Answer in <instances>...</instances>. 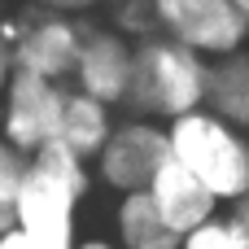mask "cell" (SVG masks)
Masks as SVG:
<instances>
[{
	"instance_id": "2",
	"label": "cell",
	"mask_w": 249,
	"mask_h": 249,
	"mask_svg": "<svg viewBox=\"0 0 249 249\" xmlns=\"http://www.w3.org/2000/svg\"><path fill=\"white\" fill-rule=\"evenodd\" d=\"M206 66L197 53L179 48L166 35H144L131 44V88L127 105L136 118L149 123H175L206 105Z\"/></svg>"
},
{
	"instance_id": "1",
	"label": "cell",
	"mask_w": 249,
	"mask_h": 249,
	"mask_svg": "<svg viewBox=\"0 0 249 249\" xmlns=\"http://www.w3.org/2000/svg\"><path fill=\"white\" fill-rule=\"evenodd\" d=\"M92 188V166L79 162L66 144H44L26 158L18 197H13V228L48 241V245H74L79 206Z\"/></svg>"
},
{
	"instance_id": "4",
	"label": "cell",
	"mask_w": 249,
	"mask_h": 249,
	"mask_svg": "<svg viewBox=\"0 0 249 249\" xmlns=\"http://www.w3.org/2000/svg\"><path fill=\"white\" fill-rule=\"evenodd\" d=\"M153 31L197 53L201 61H219L249 48V22L232 0H149Z\"/></svg>"
},
{
	"instance_id": "18",
	"label": "cell",
	"mask_w": 249,
	"mask_h": 249,
	"mask_svg": "<svg viewBox=\"0 0 249 249\" xmlns=\"http://www.w3.org/2000/svg\"><path fill=\"white\" fill-rule=\"evenodd\" d=\"M0 249H74V245H48V241H35V236H26V232H4L0 236Z\"/></svg>"
},
{
	"instance_id": "15",
	"label": "cell",
	"mask_w": 249,
	"mask_h": 249,
	"mask_svg": "<svg viewBox=\"0 0 249 249\" xmlns=\"http://www.w3.org/2000/svg\"><path fill=\"white\" fill-rule=\"evenodd\" d=\"M179 249H236L232 245V236H228V228H223V219H210L206 228H197V232H188Z\"/></svg>"
},
{
	"instance_id": "8",
	"label": "cell",
	"mask_w": 249,
	"mask_h": 249,
	"mask_svg": "<svg viewBox=\"0 0 249 249\" xmlns=\"http://www.w3.org/2000/svg\"><path fill=\"white\" fill-rule=\"evenodd\" d=\"M131 44L123 31H114L109 22H83V44L70 70V92H83L109 109L127 105V88H131Z\"/></svg>"
},
{
	"instance_id": "20",
	"label": "cell",
	"mask_w": 249,
	"mask_h": 249,
	"mask_svg": "<svg viewBox=\"0 0 249 249\" xmlns=\"http://www.w3.org/2000/svg\"><path fill=\"white\" fill-rule=\"evenodd\" d=\"M74 249H118L109 236H83V241H74Z\"/></svg>"
},
{
	"instance_id": "3",
	"label": "cell",
	"mask_w": 249,
	"mask_h": 249,
	"mask_svg": "<svg viewBox=\"0 0 249 249\" xmlns=\"http://www.w3.org/2000/svg\"><path fill=\"white\" fill-rule=\"evenodd\" d=\"M166 153L219 206L249 197V136L214 118L210 109H193L166 123Z\"/></svg>"
},
{
	"instance_id": "9",
	"label": "cell",
	"mask_w": 249,
	"mask_h": 249,
	"mask_svg": "<svg viewBox=\"0 0 249 249\" xmlns=\"http://www.w3.org/2000/svg\"><path fill=\"white\" fill-rule=\"evenodd\" d=\"M149 201L158 206V214H162V223L184 241L188 232H197V228H206L210 219H219V201L184 171V166H175L171 158L158 166V175L149 179Z\"/></svg>"
},
{
	"instance_id": "7",
	"label": "cell",
	"mask_w": 249,
	"mask_h": 249,
	"mask_svg": "<svg viewBox=\"0 0 249 249\" xmlns=\"http://www.w3.org/2000/svg\"><path fill=\"white\" fill-rule=\"evenodd\" d=\"M13 22H18V31L9 39L13 70L48 79V83H66L70 70H74L79 44H83V22L61 18V13H44V9L26 13V18H13Z\"/></svg>"
},
{
	"instance_id": "19",
	"label": "cell",
	"mask_w": 249,
	"mask_h": 249,
	"mask_svg": "<svg viewBox=\"0 0 249 249\" xmlns=\"http://www.w3.org/2000/svg\"><path fill=\"white\" fill-rule=\"evenodd\" d=\"M9 79H13V57H9V44L0 39V92H4Z\"/></svg>"
},
{
	"instance_id": "6",
	"label": "cell",
	"mask_w": 249,
	"mask_h": 249,
	"mask_svg": "<svg viewBox=\"0 0 249 249\" xmlns=\"http://www.w3.org/2000/svg\"><path fill=\"white\" fill-rule=\"evenodd\" d=\"M166 158H171L166 153V127L149 123V118H127V123H114L105 149L92 162V175L109 193L127 197V193H144Z\"/></svg>"
},
{
	"instance_id": "17",
	"label": "cell",
	"mask_w": 249,
	"mask_h": 249,
	"mask_svg": "<svg viewBox=\"0 0 249 249\" xmlns=\"http://www.w3.org/2000/svg\"><path fill=\"white\" fill-rule=\"evenodd\" d=\"M44 13H61V18H79L83 9H96L101 0H35Z\"/></svg>"
},
{
	"instance_id": "5",
	"label": "cell",
	"mask_w": 249,
	"mask_h": 249,
	"mask_svg": "<svg viewBox=\"0 0 249 249\" xmlns=\"http://www.w3.org/2000/svg\"><path fill=\"white\" fill-rule=\"evenodd\" d=\"M66 92H70L66 83H48V79L13 70V79L0 92V140L13 153H22V158H31L44 144H53L57 127H61Z\"/></svg>"
},
{
	"instance_id": "16",
	"label": "cell",
	"mask_w": 249,
	"mask_h": 249,
	"mask_svg": "<svg viewBox=\"0 0 249 249\" xmlns=\"http://www.w3.org/2000/svg\"><path fill=\"white\" fill-rule=\"evenodd\" d=\"M219 219H223V228H228L232 245H236V249H249V197L232 201V206H228V214H219Z\"/></svg>"
},
{
	"instance_id": "21",
	"label": "cell",
	"mask_w": 249,
	"mask_h": 249,
	"mask_svg": "<svg viewBox=\"0 0 249 249\" xmlns=\"http://www.w3.org/2000/svg\"><path fill=\"white\" fill-rule=\"evenodd\" d=\"M232 4L241 9V18H245V22H249V0H232Z\"/></svg>"
},
{
	"instance_id": "14",
	"label": "cell",
	"mask_w": 249,
	"mask_h": 249,
	"mask_svg": "<svg viewBox=\"0 0 249 249\" xmlns=\"http://www.w3.org/2000/svg\"><path fill=\"white\" fill-rule=\"evenodd\" d=\"M109 26L123 31L127 39H131V35H140V39H144V35H158V31H153V9H149V0H118Z\"/></svg>"
},
{
	"instance_id": "11",
	"label": "cell",
	"mask_w": 249,
	"mask_h": 249,
	"mask_svg": "<svg viewBox=\"0 0 249 249\" xmlns=\"http://www.w3.org/2000/svg\"><path fill=\"white\" fill-rule=\"evenodd\" d=\"M114 109L83 96V92H66V105H61V127H57V144H66L79 162H96V153L105 149L109 131H114Z\"/></svg>"
},
{
	"instance_id": "13",
	"label": "cell",
	"mask_w": 249,
	"mask_h": 249,
	"mask_svg": "<svg viewBox=\"0 0 249 249\" xmlns=\"http://www.w3.org/2000/svg\"><path fill=\"white\" fill-rule=\"evenodd\" d=\"M22 171H26V158L13 153V149L0 140V236L13 232V197H18Z\"/></svg>"
},
{
	"instance_id": "22",
	"label": "cell",
	"mask_w": 249,
	"mask_h": 249,
	"mask_svg": "<svg viewBox=\"0 0 249 249\" xmlns=\"http://www.w3.org/2000/svg\"><path fill=\"white\" fill-rule=\"evenodd\" d=\"M0 18H4V0H0Z\"/></svg>"
},
{
	"instance_id": "10",
	"label": "cell",
	"mask_w": 249,
	"mask_h": 249,
	"mask_svg": "<svg viewBox=\"0 0 249 249\" xmlns=\"http://www.w3.org/2000/svg\"><path fill=\"white\" fill-rule=\"evenodd\" d=\"M214 118L249 136V48L206 66V105Z\"/></svg>"
},
{
	"instance_id": "12",
	"label": "cell",
	"mask_w": 249,
	"mask_h": 249,
	"mask_svg": "<svg viewBox=\"0 0 249 249\" xmlns=\"http://www.w3.org/2000/svg\"><path fill=\"white\" fill-rule=\"evenodd\" d=\"M114 245L118 249H179V236L162 223L149 193H127L114 201Z\"/></svg>"
}]
</instances>
